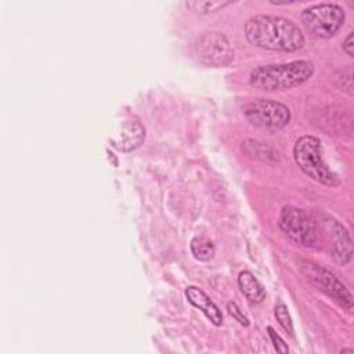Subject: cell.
Returning a JSON list of instances; mask_svg holds the SVG:
<instances>
[{"instance_id":"15","label":"cell","mask_w":354,"mask_h":354,"mask_svg":"<svg viewBox=\"0 0 354 354\" xmlns=\"http://www.w3.org/2000/svg\"><path fill=\"white\" fill-rule=\"evenodd\" d=\"M231 4L230 1H188L187 7L192 8L194 11H198L201 14L217 11L218 8H223L225 6Z\"/></svg>"},{"instance_id":"18","label":"cell","mask_w":354,"mask_h":354,"mask_svg":"<svg viewBox=\"0 0 354 354\" xmlns=\"http://www.w3.org/2000/svg\"><path fill=\"white\" fill-rule=\"evenodd\" d=\"M267 332H268V336H270V339H271V342H272V344H274V347L278 353H288L289 351L288 344L281 339V336L271 326L267 328Z\"/></svg>"},{"instance_id":"16","label":"cell","mask_w":354,"mask_h":354,"mask_svg":"<svg viewBox=\"0 0 354 354\" xmlns=\"http://www.w3.org/2000/svg\"><path fill=\"white\" fill-rule=\"evenodd\" d=\"M275 317L279 322V325L289 333H293V324H292V318L289 315V311L286 308V306L282 301H278L275 306Z\"/></svg>"},{"instance_id":"17","label":"cell","mask_w":354,"mask_h":354,"mask_svg":"<svg viewBox=\"0 0 354 354\" xmlns=\"http://www.w3.org/2000/svg\"><path fill=\"white\" fill-rule=\"evenodd\" d=\"M227 310H228L230 315H231L235 321H238L241 325H243V326H248V325H249V319H248V317L242 313V310L238 307V304H236V303L230 301V303L227 304Z\"/></svg>"},{"instance_id":"6","label":"cell","mask_w":354,"mask_h":354,"mask_svg":"<svg viewBox=\"0 0 354 354\" xmlns=\"http://www.w3.org/2000/svg\"><path fill=\"white\" fill-rule=\"evenodd\" d=\"M278 225L290 239L301 246H313L317 242V224L303 209L285 206L281 210Z\"/></svg>"},{"instance_id":"11","label":"cell","mask_w":354,"mask_h":354,"mask_svg":"<svg viewBox=\"0 0 354 354\" xmlns=\"http://www.w3.org/2000/svg\"><path fill=\"white\" fill-rule=\"evenodd\" d=\"M185 297L194 307L199 308L213 325L220 326L223 324V314L220 308L216 306L214 301L210 300V297L202 289L196 286H188L185 289Z\"/></svg>"},{"instance_id":"8","label":"cell","mask_w":354,"mask_h":354,"mask_svg":"<svg viewBox=\"0 0 354 354\" xmlns=\"http://www.w3.org/2000/svg\"><path fill=\"white\" fill-rule=\"evenodd\" d=\"M198 61L207 66H225L234 58V51L227 37L218 32H206L194 44Z\"/></svg>"},{"instance_id":"7","label":"cell","mask_w":354,"mask_h":354,"mask_svg":"<svg viewBox=\"0 0 354 354\" xmlns=\"http://www.w3.org/2000/svg\"><path fill=\"white\" fill-rule=\"evenodd\" d=\"M301 271L307 277V279L315 285L318 289L325 292L329 297H332L340 307L347 311L353 310V296L348 289L328 270L313 263L306 261L301 266Z\"/></svg>"},{"instance_id":"3","label":"cell","mask_w":354,"mask_h":354,"mask_svg":"<svg viewBox=\"0 0 354 354\" xmlns=\"http://www.w3.org/2000/svg\"><path fill=\"white\" fill-rule=\"evenodd\" d=\"M293 158L304 174L319 184L337 187L340 178L332 171L322 158L321 141L314 136L300 137L293 147Z\"/></svg>"},{"instance_id":"9","label":"cell","mask_w":354,"mask_h":354,"mask_svg":"<svg viewBox=\"0 0 354 354\" xmlns=\"http://www.w3.org/2000/svg\"><path fill=\"white\" fill-rule=\"evenodd\" d=\"M322 228L330 243V256L335 259V261L340 266L350 263L353 257V245L351 236L346 227L332 216L325 214Z\"/></svg>"},{"instance_id":"1","label":"cell","mask_w":354,"mask_h":354,"mask_svg":"<svg viewBox=\"0 0 354 354\" xmlns=\"http://www.w3.org/2000/svg\"><path fill=\"white\" fill-rule=\"evenodd\" d=\"M246 39L261 48L293 53L303 47L304 36L290 19L278 15L259 14L245 24Z\"/></svg>"},{"instance_id":"4","label":"cell","mask_w":354,"mask_h":354,"mask_svg":"<svg viewBox=\"0 0 354 354\" xmlns=\"http://www.w3.org/2000/svg\"><path fill=\"white\" fill-rule=\"evenodd\" d=\"M300 19L310 35L318 39H329L343 26L346 14L339 4L321 3L306 8Z\"/></svg>"},{"instance_id":"12","label":"cell","mask_w":354,"mask_h":354,"mask_svg":"<svg viewBox=\"0 0 354 354\" xmlns=\"http://www.w3.org/2000/svg\"><path fill=\"white\" fill-rule=\"evenodd\" d=\"M238 285L242 290V293L252 301V303H260L266 297V290L261 286V283L254 278V275L245 270L241 271L238 275Z\"/></svg>"},{"instance_id":"19","label":"cell","mask_w":354,"mask_h":354,"mask_svg":"<svg viewBox=\"0 0 354 354\" xmlns=\"http://www.w3.org/2000/svg\"><path fill=\"white\" fill-rule=\"evenodd\" d=\"M353 37H354V33L350 32L348 36L346 37V40L343 41V51L348 55V57H354V41H353Z\"/></svg>"},{"instance_id":"5","label":"cell","mask_w":354,"mask_h":354,"mask_svg":"<svg viewBox=\"0 0 354 354\" xmlns=\"http://www.w3.org/2000/svg\"><path fill=\"white\" fill-rule=\"evenodd\" d=\"M245 116L252 126L277 131L289 123L290 109L278 101L256 98L245 106Z\"/></svg>"},{"instance_id":"14","label":"cell","mask_w":354,"mask_h":354,"mask_svg":"<svg viewBox=\"0 0 354 354\" xmlns=\"http://www.w3.org/2000/svg\"><path fill=\"white\" fill-rule=\"evenodd\" d=\"M191 252L196 260L207 261L214 256V245L206 236H195L191 241Z\"/></svg>"},{"instance_id":"10","label":"cell","mask_w":354,"mask_h":354,"mask_svg":"<svg viewBox=\"0 0 354 354\" xmlns=\"http://www.w3.org/2000/svg\"><path fill=\"white\" fill-rule=\"evenodd\" d=\"M145 138V129L137 120H123L113 131L111 144L120 152H130L138 148Z\"/></svg>"},{"instance_id":"2","label":"cell","mask_w":354,"mask_h":354,"mask_svg":"<svg viewBox=\"0 0 354 354\" xmlns=\"http://www.w3.org/2000/svg\"><path fill=\"white\" fill-rule=\"evenodd\" d=\"M314 73V65L306 59L286 64H270L257 66L250 72L249 83L263 91L288 90L307 82Z\"/></svg>"},{"instance_id":"13","label":"cell","mask_w":354,"mask_h":354,"mask_svg":"<svg viewBox=\"0 0 354 354\" xmlns=\"http://www.w3.org/2000/svg\"><path fill=\"white\" fill-rule=\"evenodd\" d=\"M242 151L256 159H261V160H270V159H275L278 158V152H275V149L264 142L260 141H254V140H246L242 142Z\"/></svg>"}]
</instances>
